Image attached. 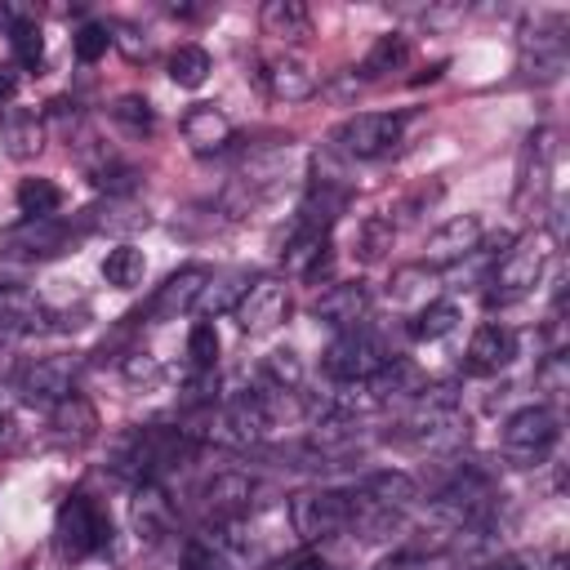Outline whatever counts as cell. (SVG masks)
Masks as SVG:
<instances>
[{"label":"cell","instance_id":"cell-40","mask_svg":"<svg viewBox=\"0 0 570 570\" xmlns=\"http://www.w3.org/2000/svg\"><path fill=\"white\" fill-rule=\"evenodd\" d=\"M534 383L543 387V392H552V396H561L566 392V356L561 352H552L539 370H534Z\"/></svg>","mask_w":570,"mask_h":570},{"label":"cell","instance_id":"cell-7","mask_svg":"<svg viewBox=\"0 0 570 570\" xmlns=\"http://www.w3.org/2000/svg\"><path fill=\"white\" fill-rule=\"evenodd\" d=\"M334 142H338L343 156H356V160L387 156L401 142V116H392V111H356V116H347L338 125Z\"/></svg>","mask_w":570,"mask_h":570},{"label":"cell","instance_id":"cell-18","mask_svg":"<svg viewBox=\"0 0 570 570\" xmlns=\"http://www.w3.org/2000/svg\"><path fill=\"white\" fill-rule=\"evenodd\" d=\"M200 499H205V512L209 517H218V521H232V517H240V512H249V499H254V481L245 476V472H218L205 490H200Z\"/></svg>","mask_w":570,"mask_h":570},{"label":"cell","instance_id":"cell-10","mask_svg":"<svg viewBox=\"0 0 570 570\" xmlns=\"http://www.w3.org/2000/svg\"><path fill=\"white\" fill-rule=\"evenodd\" d=\"M205 285H209V267H200V263H187V267L169 272L165 285L156 289V298H151V316H156V321H169V316L191 312V307L200 303Z\"/></svg>","mask_w":570,"mask_h":570},{"label":"cell","instance_id":"cell-34","mask_svg":"<svg viewBox=\"0 0 570 570\" xmlns=\"http://www.w3.org/2000/svg\"><path fill=\"white\" fill-rule=\"evenodd\" d=\"M356 258H365V263H374V258H383V249H392V223L387 218H365L361 227H356Z\"/></svg>","mask_w":570,"mask_h":570},{"label":"cell","instance_id":"cell-5","mask_svg":"<svg viewBox=\"0 0 570 570\" xmlns=\"http://www.w3.org/2000/svg\"><path fill=\"white\" fill-rule=\"evenodd\" d=\"M289 525L298 539H330L352 525V494L347 490H303L289 499Z\"/></svg>","mask_w":570,"mask_h":570},{"label":"cell","instance_id":"cell-38","mask_svg":"<svg viewBox=\"0 0 570 570\" xmlns=\"http://www.w3.org/2000/svg\"><path fill=\"white\" fill-rule=\"evenodd\" d=\"M111 116H116V120H120L129 134H151V125H156V116H151L147 98H138V94L116 98V102H111Z\"/></svg>","mask_w":570,"mask_h":570},{"label":"cell","instance_id":"cell-17","mask_svg":"<svg viewBox=\"0 0 570 570\" xmlns=\"http://www.w3.org/2000/svg\"><path fill=\"white\" fill-rule=\"evenodd\" d=\"M129 517H134L138 539H160V534H169V525H174V503H169L165 485H160V481H138L134 503H129Z\"/></svg>","mask_w":570,"mask_h":570},{"label":"cell","instance_id":"cell-29","mask_svg":"<svg viewBox=\"0 0 570 570\" xmlns=\"http://www.w3.org/2000/svg\"><path fill=\"white\" fill-rule=\"evenodd\" d=\"M142 272H147V258H142L138 245H116L102 258V281L116 285V289H134L142 281Z\"/></svg>","mask_w":570,"mask_h":570},{"label":"cell","instance_id":"cell-25","mask_svg":"<svg viewBox=\"0 0 570 570\" xmlns=\"http://www.w3.org/2000/svg\"><path fill=\"white\" fill-rule=\"evenodd\" d=\"M45 321V307L31 289L0 285V330H36Z\"/></svg>","mask_w":570,"mask_h":570},{"label":"cell","instance_id":"cell-21","mask_svg":"<svg viewBox=\"0 0 570 570\" xmlns=\"http://www.w3.org/2000/svg\"><path fill=\"white\" fill-rule=\"evenodd\" d=\"M343 209H347V191L334 187V178H316L312 191H307V200H303V209H298V227H312V232H325L330 236V227H334V218Z\"/></svg>","mask_w":570,"mask_h":570},{"label":"cell","instance_id":"cell-16","mask_svg":"<svg viewBox=\"0 0 570 570\" xmlns=\"http://www.w3.org/2000/svg\"><path fill=\"white\" fill-rule=\"evenodd\" d=\"M414 499H419V481L405 476V472H374L361 485V494L352 490V503L356 508H383V512H405Z\"/></svg>","mask_w":570,"mask_h":570},{"label":"cell","instance_id":"cell-30","mask_svg":"<svg viewBox=\"0 0 570 570\" xmlns=\"http://www.w3.org/2000/svg\"><path fill=\"white\" fill-rule=\"evenodd\" d=\"M58 205H62V191L53 178H22L18 183V209L27 218H53Z\"/></svg>","mask_w":570,"mask_h":570},{"label":"cell","instance_id":"cell-35","mask_svg":"<svg viewBox=\"0 0 570 570\" xmlns=\"http://www.w3.org/2000/svg\"><path fill=\"white\" fill-rule=\"evenodd\" d=\"M347 441H356V419H352L347 410H334V414L316 419L312 445H321V450H338V445H347Z\"/></svg>","mask_w":570,"mask_h":570},{"label":"cell","instance_id":"cell-39","mask_svg":"<svg viewBox=\"0 0 570 570\" xmlns=\"http://www.w3.org/2000/svg\"><path fill=\"white\" fill-rule=\"evenodd\" d=\"M71 49H76L80 62H98V58L111 49V27H102V22H85V27L71 36Z\"/></svg>","mask_w":570,"mask_h":570},{"label":"cell","instance_id":"cell-45","mask_svg":"<svg viewBox=\"0 0 570 570\" xmlns=\"http://www.w3.org/2000/svg\"><path fill=\"white\" fill-rule=\"evenodd\" d=\"M13 94H18V71L0 62V107H4V102H13Z\"/></svg>","mask_w":570,"mask_h":570},{"label":"cell","instance_id":"cell-12","mask_svg":"<svg viewBox=\"0 0 570 570\" xmlns=\"http://www.w3.org/2000/svg\"><path fill=\"white\" fill-rule=\"evenodd\" d=\"M67 236L71 232L58 218H22L18 227L4 232V249L9 254H22V258H53V254H62Z\"/></svg>","mask_w":570,"mask_h":570},{"label":"cell","instance_id":"cell-6","mask_svg":"<svg viewBox=\"0 0 570 570\" xmlns=\"http://www.w3.org/2000/svg\"><path fill=\"white\" fill-rule=\"evenodd\" d=\"M267 428H272V414H267L263 396H249V392H240L205 414V436L218 445H254Z\"/></svg>","mask_w":570,"mask_h":570},{"label":"cell","instance_id":"cell-8","mask_svg":"<svg viewBox=\"0 0 570 570\" xmlns=\"http://www.w3.org/2000/svg\"><path fill=\"white\" fill-rule=\"evenodd\" d=\"M232 312H236V321H240L245 334H267V330H276V325L285 321V312H289V294H285L281 281L263 276V281L245 285V294L236 298Z\"/></svg>","mask_w":570,"mask_h":570},{"label":"cell","instance_id":"cell-15","mask_svg":"<svg viewBox=\"0 0 570 570\" xmlns=\"http://www.w3.org/2000/svg\"><path fill=\"white\" fill-rule=\"evenodd\" d=\"M370 312V289L361 281H343V285H330L321 298H316V316L334 330H356Z\"/></svg>","mask_w":570,"mask_h":570},{"label":"cell","instance_id":"cell-27","mask_svg":"<svg viewBox=\"0 0 570 570\" xmlns=\"http://www.w3.org/2000/svg\"><path fill=\"white\" fill-rule=\"evenodd\" d=\"M405 53H410L405 36H401V31H383V36L370 45V53L361 58V76H365V80H379V76L396 71V67L405 62Z\"/></svg>","mask_w":570,"mask_h":570},{"label":"cell","instance_id":"cell-20","mask_svg":"<svg viewBox=\"0 0 570 570\" xmlns=\"http://www.w3.org/2000/svg\"><path fill=\"white\" fill-rule=\"evenodd\" d=\"M0 142L13 160H31L40 147H45V125L36 111H22V107H9L0 116Z\"/></svg>","mask_w":570,"mask_h":570},{"label":"cell","instance_id":"cell-1","mask_svg":"<svg viewBox=\"0 0 570 570\" xmlns=\"http://www.w3.org/2000/svg\"><path fill=\"white\" fill-rule=\"evenodd\" d=\"M548 254H552V236L548 232H530V236H521V240H512V249L499 258V267L490 272V303H517V298H525L534 285H539V276H543V267H548Z\"/></svg>","mask_w":570,"mask_h":570},{"label":"cell","instance_id":"cell-42","mask_svg":"<svg viewBox=\"0 0 570 570\" xmlns=\"http://www.w3.org/2000/svg\"><path fill=\"white\" fill-rule=\"evenodd\" d=\"M548 566H552V557H543V552H512V557L494 561V570H548Z\"/></svg>","mask_w":570,"mask_h":570},{"label":"cell","instance_id":"cell-11","mask_svg":"<svg viewBox=\"0 0 570 570\" xmlns=\"http://www.w3.org/2000/svg\"><path fill=\"white\" fill-rule=\"evenodd\" d=\"M512 356H517V334H512L508 325H499V321H485V325L472 330L463 365H468L472 374H499Z\"/></svg>","mask_w":570,"mask_h":570},{"label":"cell","instance_id":"cell-43","mask_svg":"<svg viewBox=\"0 0 570 570\" xmlns=\"http://www.w3.org/2000/svg\"><path fill=\"white\" fill-rule=\"evenodd\" d=\"M18 441H22V428H18V419H13L9 410H0V459H9V454L18 450Z\"/></svg>","mask_w":570,"mask_h":570},{"label":"cell","instance_id":"cell-44","mask_svg":"<svg viewBox=\"0 0 570 570\" xmlns=\"http://www.w3.org/2000/svg\"><path fill=\"white\" fill-rule=\"evenodd\" d=\"M125 374H129V379H134V383H138V379H142V383H151V379H160V365H156V361H151V356H142V361H138V356H134V361H129V365H125Z\"/></svg>","mask_w":570,"mask_h":570},{"label":"cell","instance_id":"cell-47","mask_svg":"<svg viewBox=\"0 0 570 570\" xmlns=\"http://www.w3.org/2000/svg\"><path fill=\"white\" fill-rule=\"evenodd\" d=\"M374 570H419V561H414L410 552H401V557H387V561H379Z\"/></svg>","mask_w":570,"mask_h":570},{"label":"cell","instance_id":"cell-19","mask_svg":"<svg viewBox=\"0 0 570 570\" xmlns=\"http://www.w3.org/2000/svg\"><path fill=\"white\" fill-rule=\"evenodd\" d=\"M183 138H187V147L200 151V156L223 151V147L232 142V120H227L218 107L200 102V107H191V111L183 116Z\"/></svg>","mask_w":570,"mask_h":570},{"label":"cell","instance_id":"cell-9","mask_svg":"<svg viewBox=\"0 0 570 570\" xmlns=\"http://www.w3.org/2000/svg\"><path fill=\"white\" fill-rule=\"evenodd\" d=\"M76 392V361L67 356H45V361H31L22 374H18V396L31 401V405H58Z\"/></svg>","mask_w":570,"mask_h":570},{"label":"cell","instance_id":"cell-26","mask_svg":"<svg viewBox=\"0 0 570 570\" xmlns=\"http://www.w3.org/2000/svg\"><path fill=\"white\" fill-rule=\"evenodd\" d=\"M53 428H58V436H67V441H89L94 428H98V414H94V405H89L85 396L71 392L67 401L53 405Z\"/></svg>","mask_w":570,"mask_h":570},{"label":"cell","instance_id":"cell-22","mask_svg":"<svg viewBox=\"0 0 570 570\" xmlns=\"http://www.w3.org/2000/svg\"><path fill=\"white\" fill-rule=\"evenodd\" d=\"M281 258H285V267L294 276H321L330 267V236L312 232V227H294V236H289Z\"/></svg>","mask_w":570,"mask_h":570},{"label":"cell","instance_id":"cell-32","mask_svg":"<svg viewBox=\"0 0 570 570\" xmlns=\"http://www.w3.org/2000/svg\"><path fill=\"white\" fill-rule=\"evenodd\" d=\"M263 379L276 387V392H294L298 379H303V361L289 352V347H276L263 356Z\"/></svg>","mask_w":570,"mask_h":570},{"label":"cell","instance_id":"cell-36","mask_svg":"<svg viewBox=\"0 0 570 570\" xmlns=\"http://www.w3.org/2000/svg\"><path fill=\"white\" fill-rule=\"evenodd\" d=\"M9 40H13V53H18L22 67H40V62H45V36H40L36 18L13 22V27H9Z\"/></svg>","mask_w":570,"mask_h":570},{"label":"cell","instance_id":"cell-28","mask_svg":"<svg viewBox=\"0 0 570 570\" xmlns=\"http://www.w3.org/2000/svg\"><path fill=\"white\" fill-rule=\"evenodd\" d=\"M209 71H214V62H209V53L200 45H178L169 53V80L178 89H200L209 80Z\"/></svg>","mask_w":570,"mask_h":570},{"label":"cell","instance_id":"cell-41","mask_svg":"<svg viewBox=\"0 0 570 570\" xmlns=\"http://www.w3.org/2000/svg\"><path fill=\"white\" fill-rule=\"evenodd\" d=\"M428 276V267H401L396 276H392V285H387V294L396 298V303H405V298H414L419 294V285L414 281H423Z\"/></svg>","mask_w":570,"mask_h":570},{"label":"cell","instance_id":"cell-33","mask_svg":"<svg viewBox=\"0 0 570 570\" xmlns=\"http://www.w3.org/2000/svg\"><path fill=\"white\" fill-rule=\"evenodd\" d=\"M183 570H232V543H223V539H196V543H187Z\"/></svg>","mask_w":570,"mask_h":570},{"label":"cell","instance_id":"cell-13","mask_svg":"<svg viewBox=\"0 0 570 570\" xmlns=\"http://www.w3.org/2000/svg\"><path fill=\"white\" fill-rule=\"evenodd\" d=\"M263 85L281 102H303V98L316 94V71L298 53H276V58L263 62Z\"/></svg>","mask_w":570,"mask_h":570},{"label":"cell","instance_id":"cell-37","mask_svg":"<svg viewBox=\"0 0 570 570\" xmlns=\"http://www.w3.org/2000/svg\"><path fill=\"white\" fill-rule=\"evenodd\" d=\"M218 347H223V343H218L214 321H196L191 334H187V356H191V365H196V370H214Z\"/></svg>","mask_w":570,"mask_h":570},{"label":"cell","instance_id":"cell-23","mask_svg":"<svg viewBox=\"0 0 570 570\" xmlns=\"http://www.w3.org/2000/svg\"><path fill=\"white\" fill-rule=\"evenodd\" d=\"M258 18H263V31L276 36V40L298 45L303 36H312V13H307L303 0H267Z\"/></svg>","mask_w":570,"mask_h":570},{"label":"cell","instance_id":"cell-14","mask_svg":"<svg viewBox=\"0 0 570 570\" xmlns=\"http://www.w3.org/2000/svg\"><path fill=\"white\" fill-rule=\"evenodd\" d=\"M481 218L476 214H459V218H450V223H441L432 236H428V258L432 263H459V258H468V254H476L481 249Z\"/></svg>","mask_w":570,"mask_h":570},{"label":"cell","instance_id":"cell-48","mask_svg":"<svg viewBox=\"0 0 570 570\" xmlns=\"http://www.w3.org/2000/svg\"><path fill=\"white\" fill-rule=\"evenodd\" d=\"M485 570H494V566H485Z\"/></svg>","mask_w":570,"mask_h":570},{"label":"cell","instance_id":"cell-4","mask_svg":"<svg viewBox=\"0 0 570 570\" xmlns=\"http://www.w3.org/2000/svg\"><path fill=\"white\" fill-rule=\"evenodd\" d=\"M561 428H557V414L548 405H521L508 423H503V454L521 468H534L552 454Z\"/></svg>","mask_w":570,"mask_h":570},{"label":"cell","instance_id":"cell-24","mask_svg":"<svg viewBox=\"0 0 570 570\" xmlns=\"http://www.w3.org/2000/svg\"><path fill=\"white\" fill-rule=\"evenodd\" d=\"M428 383H423V374L410 365V361H401V356H387V365L370 379V401L379 405V401H401V396H419Z\"/></svg>","mask_w":570,"mask_h":570},{"label":"cell","instance_id":"cell-2","mask_svg":"<svg viewBox=\"0 0 570 570\" xmlns=\"http://www.w3.org/2000/svg\"><path fill=\"white\" fill-rule=\"evenodd\" d=\"M383 365H387V347H383L379 334H370L365 325L343 330V334L325 347V356H321V370H325L334 383H370Z\"/></svg>","mask_w":570,"mask_h":570},{"label":"cell","instance_id":"cell-31","mask_svg":"<svg viewBox=\"0 0 570 570\" xmlns=\"http://www.w3.org/2000/svg\"><path fill=\"white\" fill-rule=\"evenodd\" d=\"M454 325H459V307H454L450 298H436V303H428V307L414 312L410 334H414L419 343H432V338H445Z\"/></svg>","mask_w":570,"mask_h":570},{"label":"cell","instance_id":"cell-3","mask_svg":"<svg viewBox=\"0 0 570 570\" xmlns=\"http://www.w3.org/2000/svg\"><path fill=\"white\" fill-rule=\"evenodd\" d=\"M53 534H58V552H62L67 561H80V557L98 552V548L111 539V521H107V512H102L89 494H71V499L58 508Z\"/></svg>","mask_w":570,"mask_h":570},{"label":"cell","instance_id":"cell-46","mask_svg":"<svg viewBox=\"0 0 570 570\" xmlns=\"http://www.w3.org/2000/svg\"><path fill=\"white\" fill-rule=\"evenodd\" d=\"M289 570H330V561H325L321 552H303V557H294Z\"/></svg>","mask_w":570,"mask_h":570}]
</instances>
